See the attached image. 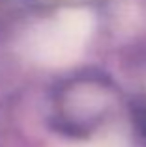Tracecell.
I'll return each instance as SVG.
<instances>
[{"mask_svg":"<svg viewBox=\"0 0 146 147\" xmlns=\"http://www.w3.org/2000/svg\"><path fill=\"white\" fill-rule=\"evenodd\" d=\"M77 15H62L58 21L49 22L34 36V54L40 60L56 63L66 60L73 43L77 41Z\"/></svg>","mask_w":146,"mask_h":147,"instance_id":"1","label":"cell"}]
</instances>
